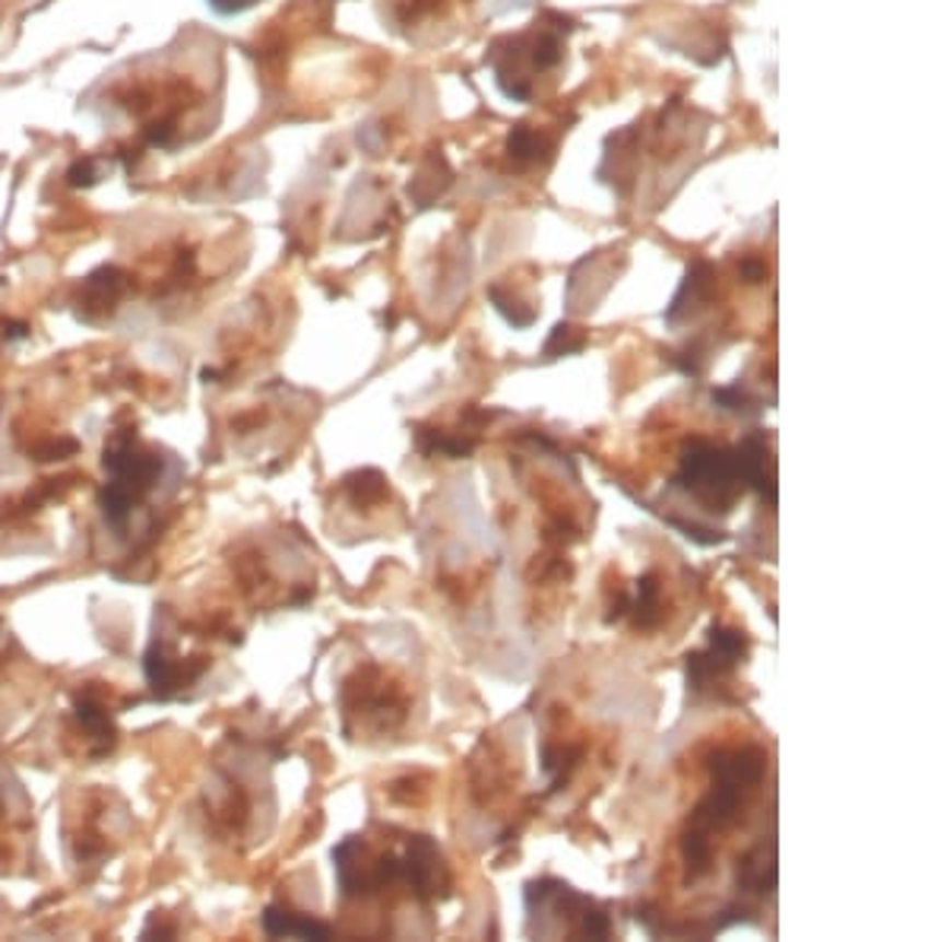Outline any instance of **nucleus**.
I'll use <instances>...</instances> for the list:
<instances>
[{
    "instance_id": "412c9836",
    "label": "nucleus",
    "mask_w": 950,
    "mask_h": 942,
    "mask_svg": "<svg viewBox=\"0 0 950 942\" xmlns=\"http://www.w3.org/2000/svg\"><path fill=\"white\" fill-rule=\"evenodd\" d=\"M742 276L748 279V283H761V279H767V267H764V261H754V257L742 261Z\"/></svg>"
},
{
    "instance_id": "4468645a",
    "label": "nucleus",
    "mask_w": 950,
    "mask_h": 942,
    "mask_svg": "<svg viewBox=\"0 0 950 942\" xmlns=\"http://www.w3.org/2000/svg\"><path fill=\"white\" fill-rule=\"evenodd\" d=\"M77 717H80V724L90 730L95 739H108L115 730H112V717H108V711L99 704V701L92 699H80L77 701Z\"/></svg>"
},
{
    "instance_id": "9d476101",
    "label": "nucleus",
    "mask_w": 950,
    "mask_h": 942,
    "mask_svg": "<svg viewBox=\"0 0 950 942\" xmlns=\"http://www.w3.org/2000/svg\"><path fill=\"white\" fill-rule=\"evenodd\" d=\"M776 882V863H773V853L767 857V851L751 853L744 857L742 866H739V888L744 895H767Z\"/></svg>"
},
{
    "instance_id": "39448f33",
    "label": "nucleus",
    "mask_w": 950,
    "mask_h": 942,
    "mask_svg": "<svg viewBox=\"0 0 950 942\" xmlns=\"http://www.w3.org/2000/svg\"><path fill=\"white\" fill-rule=\"evenodd\" d=\"M732 457H735V470H739V480L744 486L757 489L761 498L767 502H776V486H773V476L767 473V435L764 432H751L744 435L742 445L732 448Z\"/></svg>"
},
{
    "instance_id": "a211bd4d",
    "label": "nucleus",
    "mask_w": 950,
    "mask_h": 942,
    "mask_svg": "<svg viewBox=\"0 0 950 942\" xmlns=\"http://www.w3.org/2000/svg\"><path fill=\"white\" fill-rule=\"evenodd\" d=\"M580 933L583 937H590V940H605L609 933H612V920H609V914L602 911V908H595L593 901H583V908H580Z\"/></svg>"
},
{
    "instance_id": "7ed1b4c3",
    "label": "nucleus",
    "mask_w": 950,
    "mask_h": 942,
    "mask_svg": "<svg viewBox=\"0 0 950 942\" xmlns=\"http://www.w3.org/2000/svg\"><path fill=\"white\" fill-rule=\"evenodd\" d=\"M105 470L112 473V483L120 489H127L134 498H140L162 470V460L155 455L143 451L130 435L115 438L105 451Z\"/></svg>"
},
{
    "instance_id": "aec40b11",
    "label": "nucleus",
    "mask_w": 950,
    "mask_h": 942,
    "mask_svg": "<svg viewBox=\"0 0 950 942\" xmlns=\"http://www.w3.org/2000/svg\"><path fill=\"white\" fill-rule=\"evenodd\" d=\"M669 524H672V527H679L687 540H694V543H700V547H712V543H722V540H726L719 530L700 527V524H687V520H679V517H669Z\"/></svg>"
},
{
    "instance_id": "f3484780",
    "label": "nucleus",
    "mask_w": 950,
    "mask_h": 942,
    "mask_svg": "<svg viewBox=\"0 0 950 942\" xmlns=\"http://www.w3.org/2000/svg\"><path fill=\"white\" fill-rule=\"evenodd\" d=\"M577 349H583V334L577 328H567V324H558L552 331V340L545 343V356L548 359H558V356L577 353Z\"/></svg>"
},
{
    "instance_id": "6ab92c4d",
    "label": "nucleus",
    "mask_w": 950,
    "mask_h": 942,
    "mask_svg": "<svg viewBox=\"0 0 950 942\" xmlns=\"http://www.w3.org/2000/svg\"><path fill=\"white\" fill-rule=\"evenodd\" d=\"M346 486L356 492L358 498H364V502H371V498H381L384 495V480H381V473L378 470H364V473H356Z\"/></svg>"
},
{
    "instance_id": "2eb2a0df",
    "label": "nucleus",
    "mask_w": 950,
    "mask_h": 942,
    "mask_svg": "<svg viewBox=\"0 0 950 942\" xmlns=\"http://www.w3.org/2000/svg\"><path fill=\"white\" fill-rule=\"evenodd\" d=\"M712 403L719 410H729V413H739V416H748V413H757V400L744 391L742 384H729V388H719L712 391Z\"/></svg>"
},
{
    "instance_id": "20e7f679",
    "label": "nucleus",
    "mask_w": 950,
    "mask_h": 942,
    "mask_svg": "<svg viewBox=\"0 0 950 942\" xmlns=\"http://www.w3.org/2000/svg\"><path fill=\"white\" fill-rule=\"evenodd\" d=\"M399 882H406L421 901L438 898V892L447 885V873L444 863H441V853H438L431 838L418 835V838L409 841L406 853L399 857Z\"/></svg>"
},
{
    "instance_id": "ddd939ff",
    "label": "nucleus",
    "mask_w": 950,
    "mask_h": 942,
    "mask_svg": "<svg viewBox=\"0 0 950 942\" xmlns=\"http://www.w3.org/2000/svg\"><path fill=\"white\" fill-rule=\"evenodd\" d=\"M627 609H634L637 625H653L656 612H659V584H656L653 575L637 584V597H634V604H627Z\"/></svg>"
},
{
    "instance_id": "f257e3e1",
    "label": "nucleus",
    "mask_w": 950,
    "mask_h": 942,
    "mask_svg": "<svg viewBox=\"0 0 950 942\" xmlns=\"http://www.w3.org/2000/svg\"><path fill=\"white\" fill-rule=\"evenodd\" d=\"M675 486L687 489L694 498H700L710 512H732V505L739 502L744 483L739 480L735 470V457L729 448L722 445H710L704 438H694L682 457V470Z\"/></svg>"
},
{
    "instance_id": "423d86ee",
    "label": "nucleus",
    "mask_w": 950,
    "mask_h": 942,
    "mask_svg": "<svg viewBox=\"0 0 950 942\" xmlns=\"http://www.w3.org/2000/svg\"><path fill=\"white\" fill-rule=\"evenodd\" d=\"M712 283H716V271H712L710 264H707V261H694V264L687 267V274H684V283L682 289H679V296H675V302L669 305V311H665V321L675 328V324L682 321V314L700 311V308L707 305V299H710Z\"/></svg>"
},
{
    "instance_id": "1a4fd4ad",
    "label": "nucleus",
    "mask_w": 950,
    "mask_h": 942,
    "mask_svg": "<svg viewBox=\"0 0 950 942\" xmlns=\"http://www.w3.org/2000/svg\"><path fill=\"white\" fill-rule=\"evenodd\" d=\"M197 673H200V669L181 667L178 660L169 657L162 647H152V651L147 654V679L155 686V692H162V696H169V692L181 689V686L190 682Z\"/></svg>"
},
{
    "instance_id": "f8f14e48",
    "label": "nucleus",
    "mask_w": 950,
    "mask_h": 942,
    "mask_svg": "<svg viewBox=\"0 0 950 942\" xmlns=\"http://www.w3.org/2000/svg\"><path fill=\"white\" fill-rule=\"evenodd\" d=\"M134 502H137V498H134L127 489L115 486V483H108V486L99 492V505H102V515H105V520H108V524H115V527H124V524H127V517H130Z\"/></svg>"
},
{
    "instance_id": "6e6552de",
    "label": "nucleus",
    "mask_w": 950,
    "mask_h": 942,
    "mask_svg": "<svg viewBox=\"0 0 950 942\" xmlns=\"http://www.w3.org/2000/svg\"><path fill=\"white\" fill-rule=\"evenodd\" d=\"M264 930L269 937H298V940H327L329 927L321 920H311L304 914L286 911V908H267L264 911Z\"/></svg>"
},
{
    "instance_id": "dca6fc26",
    "label": "nucleus",
    "mask_w": 950,
    "mask_h": 942,
    "mask_svg": "<svg viewBox=\"0 0 950 942\" xmlns=\"http://www.w3.org/2000/svg\"><path fill=\"white\" fill-rule=\"evenodd\" d=\"M542 150H545V137L530 130V127H517V130L510 134V156H513V159L530 162V159H538Z\"/></svg>"
},
{
    "instance_id": "f03ea898",
    "label": "nucleus",
    "mask_w": 950,
    "mask_h": 942,
    "mask_svg": "<svg viewBox=\"0 0 950 942\" xmlns=\"http://www.w3.org/2000/svg\"><path fill=\"white\" fill-rule=\"evenodd\" d=\"M507 45H510V51L495 55V67H498L501 87L513 99H530L533 95L530 83H533L535 73H548L565 58L561 30H548V26L507 38Z\"/></svg>"
},
{
    "instance_id": "9b49d317",
    "label": "nucleus",
    "mask_w": 950,
    "mask_h": 942,
    "mask_svg": "<svg viewBox=\"0 0 950 942\" xmlns=\"http://www.w3.org/2000/svg\"><path fill=\"white\" fill-rule=\"evenodd\" d=\"M748 651V641H744L742 632H729L722 625H712L710 629V654L722 664V667H735Z\"/></svg>"
},
{
    "instance_id": "0eeeda50",
    "label": "nucleus",
    "mask_w": 950,
    "mask_h": 942,
    "mask_svg": "<svg viewBox=\"0 0 950 942\" xmlns=\"http://www.w3.org/2000/svg\"><path fill=\"white\" fill-rule=\"evenodd\" d=\"M764 765L767 759L757 749H732V753H716L710 759V771L716 781L751 788L764 778Z\"/></svg>"
}]
</instances>
